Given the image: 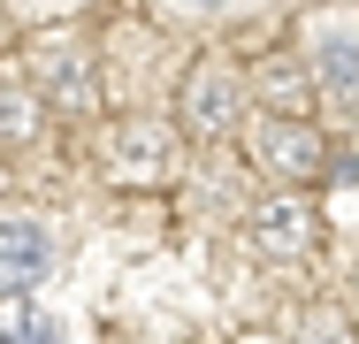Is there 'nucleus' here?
<instances>
[{
	"label": "nucleus",
	"mask_w": 359,
	"mask_h": 344,
	"mask_svg": "<svg viewBox=\"0 0 359 344\" xmlns=\"http://www.w3.org/2000/svg\"><path fill=\"white\" fill-rule=\"evenodd\" d=\"M191 8H237V0H191Z\"/></svg>",
	"instance_id": "obj_9"
},
{
	"label": "nucleus",
	"mask_w": 359,
	"mask_h": 344,
	"mask_svg": "<svg viewBox=\"0 0 359 344\" xmlns=\"http://www.w3.org/2000/svg\"><path fill=\"white\" fill-rule=\"evenodd\" d=\"M306 69L337 107H359V8L306 15Z\"/></svg>",
	"instance_id": "obj_1"
},
{
	"label": "nucleus",
	"mask_w": 359,
	"mask_h": 344,
	"mask_svg": "<svg viewBox=\"0 0 359 344\" xmlns=\"http://www.w3.org/2000/svg\"><path fill=\"white\" fill-rule=\"evenodd\" d=\"M115 145H123V153H115V176H123V184H130V176H145V184H153V176H161V145H168V131L130 123V131H115Z\"/></svg>",
	"instance_id": "obj_6"
},
{
	"label": "nucleus",
	"mask_w": 359,
	"mask_h": 344,
	"mask_svg": "<svg viewBox=\"0 0 359 344\" xmlns=\"http://www.w3.org/2000/svg\"><path fill=\"white\" fill-rule=\"evenodd\" d=\"M313 237H321V222H313V206L306 199H260V214H252V245L260 253H313Z\"/></svg>",
	"instance_id": "obj_4"
},
{
	"label": "nucleus",
	"mask_w": 359,
	"mask_h": 344,
	"mask_svg": "<svg viewBox=\"0 0 359 344\" xmlns=\"http://www.w3.org/2000/svg\"><path fill=\"white\" fill-rule=\"evenodd\" d=\"M252 161L276 168L283 184H313V176L329 168V145H321L313 123H298V115H260V123H252Z\"/></svg>",
	"instance_id": "obj_2"
},
{
	"label": "nucleus",
	"mask_w": 359,
	"mask_h": 344,
	"mask_svg": "<svg viewBox=\"0 0 359 344\" xmlns=\"http://www.w3.org/2000/svg\"><path fill=\"white\" fill-rule=\"evenodd\" d=\"M237 100H245L237 77H229L222 62H199L191 77H184V131L191 138H222L229 123H237Z\"/></svg>",
	"instance_id": "obj_3"
},
{
	"label": "nucleus",
	"mask_w": 359,
	"mask_h": 344,
	"mask_svg": "<svg viewBox=\"0 0 359 344\" xmlns=\"http://www.w3.org/2000/svg\"><path fill=\"white\" fill-rule=\"evenodd\" d=\"M352 275H359V268H352Z\"/></svg>",
	"instance_id": "obj_10"
},
{
	"label": "nucleus",
	"mask_w": 359,
	"mask_h": 344,
	"mask_svg": "<svg viewBox=\"0 0 359 344\" xmlns=\"http://www.w3.org/2000/svg\"><path fill=\"white\" fill-rule=\"evenodd\" d=\"M298 344H352V329H344L337 306H313V314L298 322Z\"/></svg>",
	"instance_id": "obj_8"
},
{
	"label": "nucleus",
	"mask_w": 359,
	"mask_h": 344,
	"mask_svg": "<svg viewBox=\"0 0 359 344\" xmlns=\"http://www.w3.org/2000/svg\"><path fill=\"white\" fill-rule=\"evenodd\" d=\"M31 131H39V100H31V84L0 77V145H23Z\"/></svg>",
	"instance_id": "obj_7"
},
{
	"label": "nucleus",
	"mask_w": 359,
	"mask_h": 344,
	"mask_svg": "<svg viewBox=\"0 0 359 344\" xmlns=\"http://www.w3.org/2000/svg\"><path fill=\"white\" fill-rule=\"evenodd\" d=\"M46 260H54V245H46L39 222H0V298L31 291L46 275Z\"/></svg>",
	"instance_id": "obj_5"
}]
</instances>
